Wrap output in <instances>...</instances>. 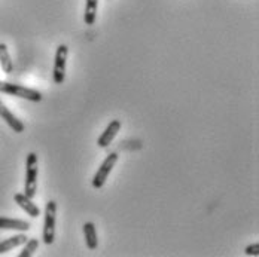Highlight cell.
Returning <instances> with one entry per match:
<instances>
[{"mask_svg": "<svg viewBox=\"0 0 259 257\" xmlns=\"http://www.w3.org/2000/svg\"><path fill=\"white\" fill-rule=\"evenodd\" d=\"M27 239H28V238H27L24 233H20V235L11 236V238L2 241V242H0V254H3V253H6V251H11L12 248H17V247H20V245H23Z\"/></svg>", "mask_w": 259, "mask_h": 257, "instance_id": "11", "label": "cell"}, {"mask_svg": "<svg viewBox=\"0 0 259 257\" xmlns=\"http://www.w3.org/2000/svg\"><path fill=\"white\" fill-rule=\"evenodd\" d=\"M14 201H15L18 205L21 207V208L26 211L30 217L36 219V217H39V216H40V208L33 202V199H31V198L26 196L24 193H17V195L14 196Z\"/></svg>", "mask_w": 259, "mask_h": 257, "instance_id": "8", "label": "cell"}, {"mask_svg": "<svg viewBox=\"0 0 259 257\" xmlns=\"http://www.w3.org/2000/svg\"><path fill=\"white\" fill-rule=\"evenodd\" d=\"M0 92L2 94H8L12 97H18V98H24L33 103H40L42 101V94L37 89L33 88H27L23 85H15L11 82H2L0 80Z\"/></svg>", "mask_w": 259, "mask_h": 257, "instance_id": "1", "label": "cell"}, {"mask_svg": "<svg viewBox=\"0 0 259 257\" xmlns=\"http://www.w3.org/2000/svg\"><path fill=\"white\" fill-rule=\"evenodd\" d=\"M119 129H121V121H118V119L112 121V122L106 127V129H104L103 132H102V135L97 138V146L102 147V149H106V147L113 141V138L118 135Z\"/></svg>", "mask_w": 259, "mask_h": 257, "instance_id": "6", "label": "cell"}, {"mask_svg": "<svg viewBox=\"0 0 259 257\" xmlns=\"http://www.w3.org/2000/svg\"><path fill=\"white\" fill-rule=\"evenodd\" d=\"M0 67L5 73H12L14 72V63L9 55L8 46L5 43H0Z\"/></svg>", "mask_w": 259, "mask_h": 257, "instance_id": "13", "label": "cell"}, {"mask_svg": "<svg viewBox=\"0 0 259 257\" xmlns=\"http://www.w3.org/2000/svg\"><path fill=\"white\" fill-rule=\"evenodd\" d=\"M31 228V225L26 220L20 219H9V217H0V229L3 231H20L27 232Z\"/></svg>", "mask_w": 259, "mask_h": 257, "instance_id": "9", "label": "cell"}, {"mask_svg": "<svg viewBox=\"0 0 259 257\" xmlns=\"http://www.w3.org/2000/svg\"><path fill=\"white\" fill-rule=\"evenodd\" d=\"M55 222H57V202L51 199L47 202L44 232H42V241L47 245H51L55 241Z\"/></svg>", "mask_w": 259, "mask_h": 257, "instance_id": "3", "label": "cell"}, {"mask_svg": "<svg viewBox=\"0 0 259 257\" xmlns=\"http://www.w3.org/2000/svg\"><path fill=\"white\" fill-rule=\"evenodd\" d=\"M37 247H39V239H36V238H30V239H27L26 242H24V248H23V251L20 253V257H30L34 254V251L37 250Z\"/></svg>", "mask_w": 259, "mask_h": 257, "instance_id": "14", "label": "cell"}, {"mask_svg": "<svg viewBox=\"0 0 259 257\" xmlns=\"http://www.w3.org/2000/svg\"><path fill=\"white\" fill-rule=\"evenodd\" d=\"M37 174H39V167H37V155L34 152H30L27 155L26 159V184H24V195L28 198L36 196L37 190Z\"/></svg>", "mask_w": 259, "mask_h": 257, "instance_id": "2", "label": "cell"}, {"mask_svg": "<svg viewBox=\"0 0 259 257\" xmlns=\"http://www.w3.org/2000/svg\"><path fill=\"white\" fill-rule=\"evenodd\" d=\"M118 158H119V156H118L116 152L109 153L106 156V159L102 162L100 168L97 170V173H96V176H94V179H93V187H94V189H102V187H103L104 183L107 180V177H109V174L112 173L113 167H115L116 162H118Z\"/></svg>", "mask_w": 259, "mask_h": 257, "instance_id": "4", "label": "cell"}, {"mask_svg": "<svg viewBox=\"0 0 259 257\" xmlns=\"http://www.w3.org/2000/svg\"><path fill=\"white\" fill-rule=\"evenodd\" d=\"M67 54L69 48L66 45H60L55 52V58H54V72L52 77L54 82L57 85H61L66 79V63H67Z\"/></svg>", "mask_w": 259, "mask_h": 257, "instance_id": "5", "label": "cell"}, {"mask_svg": "<svg viewBox=\"0 0 259 257\" xmlns=\"http://www.w3.org/2000/svg\"><path fill=\"white\" fill-rule=\"evenodd\" d=\"M97 8H99V0H87L85 2L83 21L87 26H94L96 18H97Z\"/></svg>", "mask_w": 259, "mask_h": 257, "instance_id": "12", "label": "cell"}, {"mask_svg": "<svg viewBox=\"0 0 259 257\" xmlns=\"http://www.w3.org/2000/svg\"><path fill=\"white\" fill-rule=\"evenodd\" d=\"M0 118L8 124V127L12 129L14 132H17V134H20V132H24V124L5 106V104L2 103V100H0Z\"/></svg>", "mask_w": 259, "mask_h": 257, "instance_id": "7", "label": "cell"}, {"mask_svg": "<svg viewBox=\"0 0 259 257\" xmlns=\"http://www.w3.org/2000/svg\"><path fill=\"white\" fill-rule=\"evenodd\" d=\"M83 236H85V244L88 250H97L99 247V236H97V229L93 222L83 223Z\"/></svg>", "mask_w": 259, "mask_h": 257, "instance_id": "10", "label": "cell"}, {"mask_svg": "<svg viewBox=\"0 0 259 257\" xmlns=\"http://www.w3.org/2000/svg\"><path fill=\"white\" fill-rule=\"evenodd\" d=\"M244 253H246L247 256H259V242H253V244L247 245V247L244 248Z\"/></svg>", "mask_w": 259, "mask_h": 257, "instance_id": "15", "label": "cell"}]
</instances>
